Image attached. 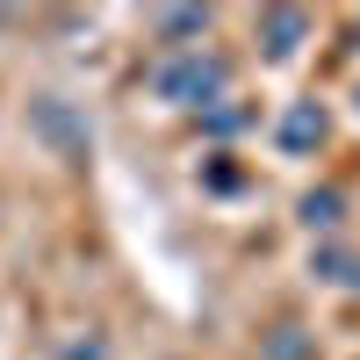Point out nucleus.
<instances>
[{
    "instance_id": "f257e3e1",
    "label": "nucleus",
    "mask_w": 360,
    "mask_h": 360,
    "mask_svg": "<svg viewBox=\"0 0 360 360\" xmlns=\"http://www.w3.org/2000/svg\"><path fill=\"white\" fill-rule=\"evenodd\" d=\"M217 65L209 58H188V65H173V72H159V94H173V101H195V94H217Z\"/></svg>"
},
{
    "instance_id": "f03ea898",
    "label": "nucleus",
    "mask_w": 360,
    "mask_h": 360,
    "mask_svg": "<svg viewBox=\"0 0 360 360\" xmlns=\"http://www.w3.org/2000/svg\"><path fill=\"white\" fill-rule=\"evenodd\" d=\"M281 137H288V144H310V137H324V115H310V108H295Z\"/></svg>"
},
{
    "instance_id": "7ed1b4c3",
    "label": "nucleus",
    "mask_w": 360,
    "mask_h": 360,
    "mask_svg": "<svg viewBox=\"0 0 360 360\" xmlns=\"http://www.w3.org/2000/svg\"><path fill=\"white\" fill-rule=\"evenodd\" d=\"M266 37H274V51H295V37H303V15H274V22H266Z\"/></svg>"
}]
</instances>
